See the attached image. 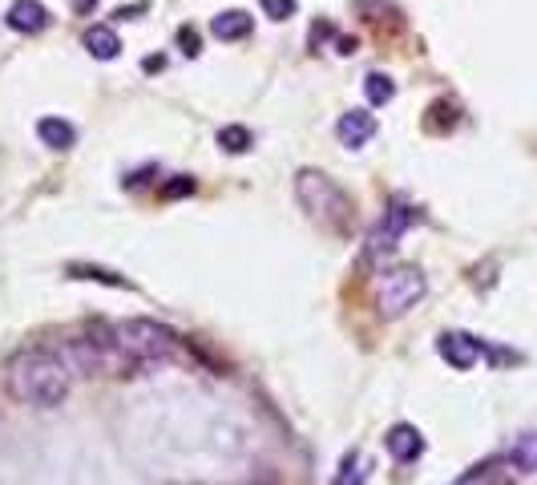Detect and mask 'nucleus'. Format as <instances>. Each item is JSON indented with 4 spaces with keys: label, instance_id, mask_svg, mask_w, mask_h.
I'll list each match as a JSON object with an SVG mask.
<instances>
[{
    "label": "nucleus",
    "instance_id": "1",
    "mask_svg": "<svg viewBox=\"0 0 537 485\" xmlns=\"http://www.w3.org/2000/svg\"><path fill=\"white\" fill-rule=\"evenodd\" d=\"M69 380H73V368L53 348H25L9 360V372H5L9 397L17 405H29V409L61 405L69 397Z\"/></svg>",
    "mask_w": 537,
    "mask_h": 485
},
{
    "label": "nucleus",
    "instance_id": "2",
    "mask_svg": "<svg viewBox=\"0 0 537 485\" xmlns=\"http://www.w3.org/2000/svg\"><path fill=\"white\" fill-rule=\"evenodd\" d=\"M295 199L299 207L319 223V227H328V231H348L352 219H356V203H352V194L324 170H315V166H303L295 174Z\"/></svg>",
    "mask_w": 537,
    "mask_h": 485
},
{
    "label": "nucleus",
    "instance_id": "3",
    "mask_svg": "<svg viewBox=\"0 0 537 485\" xmlns=\"http://www.w3.org/2000/svg\"><path fill=\"white\" fill-rule=\"evenodd\" d=\"M61 356H65L69 368L81 372V376H130V372L142 368V364L118 344L114 328H110V332H105V328H93V332L69 336L65 348H61Z\"/></svg>",
    "mask_w": 537,
    "mask_h": 485
},
{
    "label": "nucleus",
    "instance_id": "4",
    "mask_svg": "<svg viewBox=\"0 0 537 485\" xmlns=\"http://www.w3.org/2000/svg\"><path fill=\"white\" fill-rule=\"evenodd\" d=\"M114 336L138 364H166L182 352V336L170 324H158L146 316H130V320L114 324Z\"/></svg>",
    "mask_w": 537,
    "mask_h": 485
},
{
    "label": "nucleus",
    "instance_id": "5",
    "mask_svg": "<svg viewBox=\"0 0 537 485\" xmlns=\"http://www.w3.org/2000/svg\"><path fill=\"white\" fill-rule=\"evenodd\" d=\"M372 296H376V312L384 320H400L428 296V279L420 267H392V271H380Z\"/></svg>",
    "mask_w": 537,
    "mask_h": 485
},
{
    "label": "nucleus",
    "instance_id": "6",
    "mask_svg": "<svg viewBox=\"0 0 537 485\" xmlns=\"http://www.w3.org/2000/svg\"><path fill=\"white\" fill-rule=\"evenodd\" d=\"M412 207H404V203H392L388 211H384V219L368 231V243H364V263L368 267H376L384 255H392L396 251V243L404 239V231L412 227Z\"/></svg>",
    "mask_w": 537,
    "mask_h": 485
},
{
    "label": "nucleus",
    "instance_id": "7",
    "mask_svg": "<svg viewBox=\"0 0 537 485\" xmlns=\"http://www.w3.org/2000/svg\"><path fill=\"white\" fill-rule=\"evenodd\" d=\"M437 352H441V360H445L449 368L469 372V368L485 356V344H481L477 336H469V332H445V336L437 340Z\"/></svg>",
    "mask_w": 537,
    "mask_h": 485
},
{
    "label": "nucleus",
    "instance_id": "8",
    "mask_svg": "<svg viewBox=\"0 0 537 485\" xmlns=\"http://www.w3.org/2000/svg\"><path fill=\"white\" fill-rule=\"evenodd\" d=\"M376 114H368V110H348V114H340V122H336V138L348 146V150H360V146H368L372 138H376Z\"/></svg>",
    "mask_w": 537,
    "mask_h": 485
},
{
    "label": "nucleus",
    "instance_id": "9",
    "mask_svg": "<svg viewBox=\"0 0 537 485\" xmlns=\"http://www.w3.org/2000/svg\"><path fill=\"white\" fill-rule=\"evenodd\" d=\"M5 21H9V29L13 33H45L49 29V9L41 5V0H13V5H9V13H5Z\"/></svg>",
    "mask_w": 537,
    "mask_h": 485
},
{
    "label": "nucleus",
    "instance_id": "10",
    "mask_svg": "<svg viewBox=\"0 0 537 485\" xmlns=\"http://www.w3.org/2000/svg\"><path fill=\"white\" fill-rule=\"evenodd\" d=\"M384 449L392 453V461L408 465V461H416V457L424 453V437H420L416 425H392V429L384 433Z\"/></svg>",
    "mask_w": 537,
    "mask_h": 485
},
{
    "label": "nucleus",
    "instance_id": "11",
    "mask_svg": "<svg viewBox=\"0 0 537 485\" xmlns=\"http://www.w3.org/2000/svg\"><path fill=\"white\" fill-rule=\"evenodd\" d=\"M251 29H255V17L243 13V9H227V13H219V17L210 21V33L219 37V41H247Z\"/></svg>",
    "mask_w": 537,
    "mask_h": 485
},
{
    "label": "nucleus",
    "instance_id": "12",
    "mask_svg": "<svg viewBox=\"0 0 537 485\" xmlns=\"http://www.w3.org/2000/svg\"><path fill=\"white\" fill-rule=\"evenodd\" d=\"M81 45H85V53L97 57V61H114V57L122 53V41H118V33H114L110 25H89L85 37H81Z\"/></svg>",
    "mask_w": 537,
    "mask_h": 485
},
{
    "label": "nucleus",
    "instance_id": "13",
    "mask_svg": "<svg viewBox=\"0 0 537 485\" xmlns=\"http://www.w3.org/2000/svg\"><path fill=\"white\" fill-rule=\"evenodd\" d=\"M37 138H41L49 150H69V146L77 142V130H73V122H65V118H41V122H37Z\"/></svg>",
    "mask_w": 537,
    "mask_h": 485
},
{
    "label": "nucleus",
    "instance_id": "14",
    "mask_svg": "<svg viewBox=\"0 0 537 485\" xmlns=\"http://www.w3.org/2000/svg\"><path fill=\"white\" fill-rule=\"evenodd\" d=\"M517 473H537V433H521L505 457Z\"/></svg>",
    "mask_w": 537,
    "mask_h": 485
},
{
    "label": "nucleus",
    "instance_id": "15",
    "mask_svg": "<svg viewBox=\"0 0 537 485\" xmlns=\"http://www.w3.org/2000/svg\"><path fill=\"white\" fill-rule=\"evenodd\" d=\"M69 275H73V279H89V283H105V287H134L126 275L105 271V267H93V263H69Z\"/></svg>",
    "mask_w": 537,
    "mask_h": 485
},
{
    "label": "nucleus",
    "instance_id": "16",
    "mask_svg": "<svg viewBox=\"0 0 537 485\" xmlns=\"http://www.w3.org/2000/svg\"><path fill=\"white\" fill-rule=\"evenodd\" d=\"M364 93H368L372 106H388L392 97H396V81H392L388 73H368V77H364Z\"/></svg>",
    "mask_w": 537,
    "mask_h": 485
},
{
    "label": "nucleus",
    "instance_id": "17",
    "mask_svg": "<svg viewBox=\"0 0 537 485\" xmlns=\"http://www.w3.org/2000/svg\"><path fill=\"white\" fill-rule=\"evenodd\" d=\"M219 146H223L227 154H247V150L255 146V138H251L247 126H223V130H219Z\"/></svg>",
    "mask_w": 537,
    "mask_h": 485
},
{
    "label": "nucleus",
    "instance_id": "18",
    "mask_svg": "<svg viewBox=\"0 0 537 485\" xmlns=\"http://www.w3.org/2000/svg\"><path fill=\"white\" fill-rule=\"evenodd\" d=\"M194 186H198L194 178L178 174V178H170V182H166V186H162L158 194H162V199H182V194H194Z\"/></svg>",
    "mask_w": 537,
    "mask_h": 485
},
{
    "label": "nucleus",
    "instance_id": "19",
    "mask_svg": "<svg viewBox=\"0 0 537 485\" xmlns=\"http://www.w3.org/2000/svg\"><path fill=\"white\" fill-rule=\"evenodd\" d=\"M259 5H263V13L271 17V21H287V17H295V0H259Z\"/></svg>",
    "mask_w": 537,
    "mask_h": 485
},
{
    "label": "nucleus",
    "instance_id": "20",
    "mask_svg": "<svg viewBox=\"0 0 537 485\" xmlns=\"http://www.w3.org/2000/svg\"><path fill=\"white\" fill-rule=\"evenodd\" d=\"M178 45H182V53H186V57H198V53H202V37H198L190 25H182V29H178Z\"/></svg>",
    "mask_w": 537,
    "mask_h": 485
},
{
    "label": "nucleus",
    "instance_id": "21",
    "mask_svg": "<svg viewBox=\"0 0 537 485\" xmlns=\"http://www.w3.org/2000/svg\"><path fill=\"white\" fill-rule=\"evenodd\" d=\"M138 13H146V5H130V9H126V5H122V9H118V13H114V17H118V21H134V17H138Z\"/></svg>",
    "mask_w": 537,
    "mask_h": 485
},
{
    "label": "nucleus",
    "instance_id": "22",
    "mask_svg": "<svg viewBox=\"0 0 537 485\" xmlns=\"http://www.w3.org/2000/svg\"><path fill=\"white\" fill-rule=\"evenodd\" d=\"M97 9V0H73V13L77 17H85V13H93Z\"/></svg>",
    "mask_w": 537,
    "mask_h": 485
},
{
    "label": "nucleus",
    "instance_id": "23",
    "mask_svg": "<svg viewBox=\"0 0 537 485\" xmlns=\"http://www.w3.org/2000/svg\"><path fill=\"white\" fill-rule=\"evenodd\" d=\"M336 45H340V53L348 57V53H356V37H336Z\"/></svg>",
    "mask_w": 537,
    "mask_h": 485
},
{
    "label": "nucleus",
    "instance_id": "24",
    "mask_svg": "<svg viewBox=\"0 0 537 485\" xmlns=\"http://www.w3.org/2000/svg\"><path fill=\"white\" fill-rule=\"evenodd\" d=\"M142 65H146V73H154V69H162V65H166V61H162V57H146V61H142Z\"/></svg>",
    "mask_w": 537,
    "mask_h": 485
},
{
    "label": "nucleus",
    "instance_id": "25",
    "mask_svg": "<svg viewBox=\"0 0 537 485\" xmlns=\"http://www.w3.org/2000/svg\"><path fill=\"white\" fill-rule=\"evenodd\" d=\"M356 485H364V473H356Z\"/></svg>",
    "mask_w": 537,
    "mask_h": 485
},
{
    "label": "nucleus",
    "instance_id": "26",
    "mask_svg": "<svg viewBox=\"0 0 537 485\" xmlns=\"http://www.w3.org/2000/svg\"><path fill=\"white\" fill-rule=\"evenodd\" d=\"M493 485H509V481H505V477H497V481H493Z\"/></svg>",
    "mask_w": 537,
    "mask_h": 485
}]
</instances>
